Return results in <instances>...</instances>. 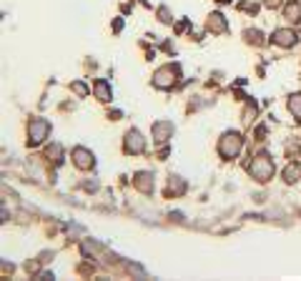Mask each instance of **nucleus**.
Returning <instances> with one entry per match:
<instances>
[{"instance_id": "obj_1", "label": "nucleus", "mask_w": 301, "mask_h": 281, "mask_svg": "<svg viewBox=\"0 0 301 281\" xmlns=\"http://www.w3.org/2000/svg\"><path fill=\"white\" fill-rule=\"evenodd\" d=\"M248 173L256 178V181H269L271 173H273V163H271L266 156H259L251 161V166H248Z\"/></svg>"}, {"instance_id": "obj_2", "label": "nucleus", "mask_w": 301, "mask_h": 281, "mask_svg": "<svg viewBox=\"0 0 301 281\" xmlns=\"http://www.w3.org/2000/svg\"><path fill=\"white\" fill-rule=\"evenodd\" d=\"M241 143H243V141H241L239 133H226V136L221 138L218 151H221V156H223V158H234L241 151Z\"/></svg>"}, {"instance_id": "obj_3", "label": "nucleus", "mask_w": 301, "mask_h": 281, "mask_svg": "<svg viewBox=\"0 0 301 281\" xmlns=\"http://www.w3.org/2000/svg\"><path fill=\"white\" fill-rule=\"evenodd\" d=\"M48 131H51V125L45 123V121H33V123H30V143H33V146L40 143V141L48 136Z\"/></svg>"}, {"instance_id": "obj_4", "label": "nucleus", "mask_w": 301, "mask_h": 281, "mask_svg": "<svg viewBox=\"0 0 301 281\" xmlns=\"http://www.w3.org/2000/svg\"><path fill=\"white\" fill-rule=\"evenodd\" d=\"M153 83H156L158 88H171V86L176 83V70H173V68H163V70H158Z\"/></svg>"}, {"instance_id": "obj_5", "label": "nucleus", "mask_w": 301, "mask_h": 281, "mask_svg": "<svg viewBox=\"0 0 301 281\" xmlns=\"http://www.w3.org/2000/svg\"><path fill=\"white\" fill-rule=\"evenodd\" d=\"M143 138H141V133L138 131H131L128 136H126V151H131V154H138V151H143Z\"/></svg>"}, {"instance_id": "obj_6", "label": "nucleus", "mask_w": 301, "mask_h": 281, "mask_svg": "<svg viewBox=\"0 0 301 281\" xmlns=\"http://www.w3.org/2000/svg\"><path fill=\"white\" fill-rule=\"evenodd\" d=\"M73 158H76V166H78V168H90V166H93V154H88L86 148H76V151H73Z\"/></svg>"}, {"instance_id": "obj_7", "label": "nucleus", "mask_w": 301, "mask_h": 281, "mask_svg": "<svg viewBox=\"0 0 301 281\" xmlns=\"http://www.w3.org/2000/svg\"><path fill=\"white\" fill-rule=\"evenodd\" d=\"M273 43L276 45H294L296 43V35L291 31H276L273 33Z\"/></svg>"}, {"instance_id": "obj_8", "label": "nucleus", "mask_w": 301, "mask_h": 281, "mask_svg": "<svg viewBox=\"0 0 301 281\" xmlns=\"http://www.w3.org/2000/svg\"><path fill=\"white\" fill-rule=\"evenodd\" d=\"M286 18H289V20H294V23H299V20H301V8L296 5V3L286 5Z\"/></svg>"}, {"instance_id": "obj_9", "label": "nucleus", "mask_w": 301, "mask_h": 281, "mask_svg": "<svg viewBox=\"0 0 301 281\" xmlns=\"http://www.w3.org/2000/svg\"><path fill=\"white\" fill-rule=\"evenodd\" d=\"M289 111H291L296 118H301V95H291V100H289Z\"/></svg>"}, {"instance_id": "obj_10", "label": "nucleus", "mask_w": 301, "mask_h": 281, "mask_svg": "<svg viewBox=\"0 0 301 281\" xmlns=\"http://www.w3.org/2000/svg\"><path fill=\"white\" fill-rule=\"evenodd\" d=\"M209 28H211V31H223V28H226V23H223V18H221V15H211Z\"/></svg>"}, {"instance_id": "obj_11", "label": "nucleus", "mask_w": 301, "mask_h": 281, "mask_svg": "<svg viewBox=\"0 0 301 281\" xmlns=\"http://www.w3.org/2000/svg\"><path fill=\"white\" fill-rule=\"evenodd\" d=\"M95 93H98L101 100H108V86H106L103 81H98V83H95Z\"/></svg>"}, {"instance_id": "obj_12", "label": "nucleus", "mask_w": 301, "mask_h": 281, "mask_svg": "<svg viewBox=\"0 0 301 281\" xmlns=\"http://www.w3.org/2000/svg\"><path fill=\"white\" fill-rule=\"evenodd\" d=\"M264 3H266L269 8H276V5H279V0H264Z\"/></svg>"}]
</instances>
